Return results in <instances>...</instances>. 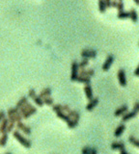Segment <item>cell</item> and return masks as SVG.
<instances>
[{
  "label": "cell",
  "instance_id": "obj_1",
  "mask_svg": "<svg viewBox=\"0 0 139 154\" xmlns=\"http://www.w3.org/2000/svg\"><path fill=\"white\" fill-rule=\"evenodd\" d=\"M13 137L25 148H30L31 147V141H29L27 138L23 137V135L19 132V130H14L13 131Z\"/></svg>",
  "mask_w": 139,
  "mask_h": 154
},
{
  "label": "cell",
  "instance_id": "obj_2",
  "mask_svg": "<svg viewBox=\"0 0 139 154\" xmlns=\"http://www.w3.org/2000/svg\"><path fill=\"white\" fill-rule=\"evenodd\" d=\"M80 55L83 59H91L97 57V51L94 49H89V48H84L81 50Z\"/></svg>",
  "mask_w": 139,
  "mask_h": 154
},
{
  "label": "cell",
  "instance_id": "obj_3",
  "mask_svg": "<svg viewBox=\"0 0 139 154\" xmlns=\"http://www.w3.org/2000/svg\"><path fill=\"white\" fill-rule=\"evenodd\" d=\"M71 80L72 81H75L76 80V77L78 76V72H79V67H78V63L76 61H74L72 63L71 65Z\"/></svg>",
  "mask_w": 139,
  "mask_h": 154
},
{
  "label": "cell",
  "instance_id": "obj_4",
  "mask_svg": "<svg viewBox=\"0 0 139 154\" xmlns=\"http://www.w3.org/2000/svg\"><path fill=\"white\" fill-rule=\"evenodd\" d=\"M117 77H118V81L119 84L122 87H126L127 86V77H126V71L123 68H120L117 72Z\"/></svg>",
  "mask_w": 139,
  "mask_h": 154
},
{
  "label": "cell",
  "instance_id": "obj_5",
  "mask_svg": "<svg viewBox=\"0 0 139 154\" xmlns=\"http://www.w3.org/2000/svg\"><path fill=\"white\" fill-rule=\"evenodd\" d=\"M113 62H114V56L112 55V54H109V55H107L105 61H104V63L103 64V67H101V68H103V71H107L110 68V67H111V65L113 64Z\"/></svg>",
  "mask_w": 139,
  "mask_h": 154
},
{
  "label": "cell",
  "instance_id": "obj_6",
  "mask_svg": "<svg viewBox=\"0 0 139 154\" xmlns=\"http://www.w3.org/2000/svg\"><path fill=\"white\" fill-rule=\"evenodd\" d=\"M17 130L19 131H22L23 134H25V135H31V128L28 126V125H26L23 123L22 121H19V122H17Z\"/></svg>",
  "mask_w": 139,
  "mask_h": 154
},
{
  "label": "cell",
  "instance_id": "obj_7",
  "mask_svg": "<svg viewBox=\"0 0 139 154\" xmlns=\"http://www.w3.org/2000/svg\"><path fill=\"white\" fill-rule=\"evenodd\" d=\"M98 101H100V98L98 97H93L92 99H90L89 102L86 105V110L87 111H93L96 108V106L98 104Z\"/></svg>",
  "mask_w": 139,
  "mask_h": 154
},
{
  "label": "cell",
  "instance_id": "obj_8",
  "mask_svg": "<svg viewBox=\"0 0 139 154\" xmlns=\"http://www.w3.org/2000/svg\"><path fill=\"white\" fill-rule=\"evenodd\" d=\"M95 74V70L93 68H80L79 72H78V75L81 76H86V77H90L93 76Z\"/></svg>",
  "mask_w": 139,
  "mask_h": 154
},
{
  "label": "cell",
  "instance_id": "obj_9",
  "mask_svg": "<svg viewBox=\"0 0 139 154\" xmlns=\"http://www.w3.org/2000/svg\"><path fill=\"white\" fill-rule=\"evenodd\" d=\"M127 109H129L127 105H126V104L122 105V106H120V107L117 108V109L115 110L114 116H115V117H121V116H123L124 114H126V113L127 112Z\"/></svg>",
  "mask_w": 139,
  "mask_h": 154
},
{
  "label": "cell",
  "instance_id": "obj_10",
  "mask_svg": "<svg viewBox=\"0 0 139 154\" xmlns=\"http://www.w3.org/2000/svg\"><path fill=\"white\" fill-rule=\"evenodd\" d=\"M136 115H137V113H136L135 111H133V110L130 111V112H127L126 114H124V115L122 116V121L125 122V121H129V119L135 118Z\"/></svg>",
  "mask_w": 139,
  "mask_h": 154
},
{
  "label": "cell",
  "instance_id": "obj_11",
  "mask_svg": "<svg viewBox=\"0 0 139 154\" xmlns=\"http://www.w3.org/2000/svg\"><path fill=\"white\" fill-rule=\"evenodd\" d=\"M51 93H52L51 88L46 87V88H43V89L41 91L40 93L38 95H39L40 97H42V98H45V97H48V96H50Z\"/></svg>",
  "mask_w": 139,
  "mask_h": 154
},
{
  "label": "cell",
  "instance_id": "obj_12",
  "mask_svg": "<svg viewBox=\"0 0 139 154\" xmlns=\"http://www.w3.org/2000/svg\"><path fill=\"white\" fill-rule=\"evenodd\" d=\"M81 154H98V150L95 147L86 145V147H82V149H81Z\"/></svg>",
  "mask_w": 139,
  "mask_h": 154
},
{
  "label": "cell",
  "instance_id": "obj_13",
  "mask_svg": "<svg viewBox=\"0 0 139 154\" xmlns=\"http://www.w3.org/2000/svg\"><path fill=\"white\" fill-rule=\"evenodd\" d=\"M8 119L10 122H14V123H17L19 121H22V116L20 115L19 112L14 114V115H12L10 117H8Z\"/></svg>",
  "mask_w": 139,
  "mask_h": 154
},
{
  "label": "cell",
  "instance_id": "obj_14",
  "mask_svg": "<svg viewBox=\"0 0 139 154\" xmlns=\"http://www.w3.org/2000/svg\"><path fill=\"white\" fill-rule=\"evenodd\" d=\"M84 93H85V96L87 97V99H92L94 96H93V89H92V87H91V85H85L84 86Z\"/></svg>",
  "mask_w": 139,
  "mask_h": 154
},
{
  "label": "cell",
  "instance_id": "obj_15",
  "mask_svg": "<svg viewBox=\"0 0 139 154\" xmlns=\"http://www.w3.org/2000/svg\"><path fill=\"white\" fill-rule=\"evenodd\" d=\"M111 148L113 150H123L125 149L124 142H113L111 144Z\"/></svg>",
  "mask_w": 139,
  "mask_h": 154
},
{
  "label": "cell",
  "instance_id": "obj_16",
  "mask_svg": "<svg viewBox=\"0 0 139 154\" xmlns=\"http://www.w3.org/2000/svg\"><path fill=\"white\" fill-rule=\"evenodd\" d=\"M125 130H126V125H125L124 123L120 124L119 126L116 127V129L114 130V136L116 137V138H118V137H120L122 134L124 133Z\"/></svg>",
  "mask_w": 139,
  "mask_h": 154
},
{
  "label": "cell",
  "instance_id": "obj_17",
  "mask_svg": "<svg viewBox=\"0 0 139 154\" xmlns=\"http://www.w3.org/2000/svg\"><path fill=\"white\" fill-rule=\"evenodd\" d=\"M8 124H9V119H8V118L4 119L1 122H0V133H1L2 135H3V134L6 133V130H7Z\"/></svg>",
  "mask_w": 139,
  "mask_h": 154
},
{
  "label": "cell",
  "instance_id": "obj_18",
  "mask_svg": "<svg viewBox=\"0 0 139 154\" xmlns=\"http://www.w3.org/2000/svg\"><path fill=\"white\" fill-rule=\"evenodd\" d=\"M28 102V97L27 96H21V97H20L19 99V101L17 102V104H16V108H17V109H20V108H21L22 106H24V105L27 103Z\"/></svg>",
  "mask_w": 139,
  "mask_h": 154
},
{
  "label": "cell",
  "instance_id": "obj_19",
  "mask_svg": "<svg viewBox=\"0 0 139 154\" xmlns=\"http://www.w3.org/2000/svg\"><path fill=\"white\" fill-rule=\"evenodd\" d=\"M75 81L79 82V83H82V84H85V85H90V83H91V78H90V77H86V76L78 75Z\"/></svg>",
  "mask_w": 139,
  "mask_h": 154
},
{
  "label": "cell",
  "instance_id": "obj_20",
  "mask_svg": "<svg viewBox=\"0 0 139 154\" xmlns=\"http://www.w3.org/2000/svg\"><path fill=\"white\" fill-rule=\"evenodd\" d=\"M36 112H37V108L33 106L31 109H29L27 112L23 114V115H22V119H27L28 118H30L32 115H34Z\"/></svg>",
  "mask_w": 139,
  "mask_h": 154
},
{
  "label": "cell",
  "instance_id": "obj_21",
  "mask_svg": "<svg viewBox=\"0 0 139 154\" xmlns=\"http://www.w3.org/2000/svg\"><path fill=\"white\" fill-rule=\"evenodd\" d=\"M68 116L72 119H76V121H79L80 119V114L79 112H77L76 110H71L68 113Z\"/></svg>",
  "mask_w": 139,
  "mask_h": 154
},
{
  "label": "cell",
  "instance_id": "obj_22",
  "mask_svg": "<svg viewBox=\"0 0 139 154\" xmlns=\"http://www.w3.org/2000/svg\"><path fill=\"white\" fill-rule=\"evenodd\" d=\"M129 18L131 19L132 22H137L138 20V14L136 12V10L134 9H130L129 11Z\"/></svg>",
  "mask_w": 139,
  "mask_h": 154
},
{
  "label": "cell",
  "instance_id": "obj_23",
  "mask_svg": "<svg viewBox=\"0 0 139 154\" xmlns=\"http://www.w3.org/2000/svg\"><path fill=\"white\" fill-rule=\"evenodd\" d=\"M111 7L117 8L119 12L124 11V3L122 1H111Z\"/></svg>",
  "mask_w": 139,
  "mask_h": 154
},
{
  "label": "cell",
  "instance_id": "obj_24",
  "mask_svg": "<svg viewBox=\"0 0 139 154\" xmlns=\"http://www.w3.org/2000/svg\"><path fill=\"white\" fill-rule=\"evenodd\" d=\"M56 115H57V117L60 119H62V121H66V122H68L70 119H71V118H70V117L68 116V114H66V113H64V112H57Z\"/></svg>",
  "mask_w": 139,
  "mask_h": 154
},
{
  "label": "cell",
  "instance_id": "obj_25",
  "mask_svg": "<svg viewBox=\"0 0 139 154\" xmlns=\"http://www.w3.org/2000/svg\"><path fill=\"white\" fill-rule=\"evenodd\" d=\"M32 107H33V105H32L31 103H29V102H27V103H26V104L24 105V106H22L21 108H20V109L19 110V112L20 115L22 116L23 114L27 112V111H28L29 109H31Z\"/></svg>",
  "mask_w": 139,
  "mask_h": 154
},
{
  "label": "cell",
  "instance_id": "obj_26",
  "mask_svg": "<svg viewBox=\"0 0 139 154\" xmlns=\"http://www.w3.org/2000/svg\"><path fill=\"white\" fill-rule=\"evenodd\" d=\"M118 18L120 19H127V18H129V13L127 12V11H121V12H118Z\"/></svg>",
  "mask_w": 139,
  "mask_h": 154
},
{
  "label": "cell",
  "instance_id": "obj_27",
  "mask_svg": "<svg viewBox=\"0 0 139 154\" xmlns=\"http://www.w3.org/2000/svg\"><path fill=\"white\" fill-rule=\"evenodd\" d=\"M8 134L7 133H5V134H3V135L0 137V147H4L6 144H7V142H8Z\"/></svg>",
  "mask_w": 139,
  "mask_h": 154
},
{
  "label": "cell",
  "instance_id": "obj_28",
  "mask_svg": "<svg viewBox=\"0 0 139 154\" xmlns=\"http://www.w3.org/2000/svg\"><path fill=\"white\" fill-rule=\"evenodd\" d=\"M77 125H78V121H76V119H71L68 122H67V126H68L70 129H72V128L76 127Z\"/></svg>",
  "mask_w": 139,
  "mask_h": 154
},
{
  "label": "cell",
  "instance_id": "obj_29",
  "mask_svg": "<svg viewBox=\"0 0 139 154\" xmlns=\"http://www.w3.org/2000/svg\"><path fill=\"white\" fill-rule=\"evenodd\" d=\"M43 105H47V106H52L54 103V99L50 97V96L43 98Z\"/></svg>",
  "mask_w": 139,
  "mask_h": 154
},
{
  "label": "cell",
  "instance_id": "obj_30",
  "mask_svg": "<svg viewBox=\"0 0 139 154\" xmlns=\"http://www.w3.org/2000/svg\"><path fill=\"white\" fill-rule=\"evenodd\" d=\"M98 11H100V13H104L106 11V6H105V3H104V1L103 0H100V1L98 2Z\"/></svg>",
  "mask_w": 139,
  "mask_h": 154
},
{
  "label": "cell",
  "instance_id": "obj_31",
  "mask_svg": "<svg viewBox=\"0 0 139 154\" xmlns=\"http://www.w3.org/2000/svg\"><path fill=\"white\" fill-rule=\"evenodd\" d=\"M129 142L131 144L134 145V147H136L139 148V140H138V139L134 138L133 136H129Z\"/></svg>",
  "mask_w": 139,
  "mask_h": 154
},
{
  "label": "cell",
  "instance_id": "obj_32",
  "mask_svg": "<svg viewBox=\"0 0 139 154\" xmlns=\"http://www.w3.org/2000/svg\"><path fill=\"white\" fill-rule=\"evenodd\" d=\"M34 102H35V104L36 105H38L39 107H42V106H43V98L42 97H40L39 95H36V97H35L34 99Z\"/></svg>",
  "mask_w": 139,
  "mask_h": 154
},
{
  "label": "cell",
  "instance_id": "obj_33",
  "mask_svg": "<svg viewBox=\"0 0 139 154\" xmlns=\"http://www.w3.org/2000/svg\"><path fill=\"white\" fill-rule=\"evenodd\" d=\"M88 65H89V60L88 59H82V61L78 63L79 70H80V68H85Z\"/></svg>",
  "mask_w": 139,
  "mask_h": 154
},
{
  "label": "cell",
  "instance_id": "obj_34",
  "mask_svg": "<svg viewBox=\"0 0 139 154\" xmlns=\"http://www.w3.org/2000/svg\"><path fill=\"white\" fill-rule=\"evenodd\" d=\"M17 113H19V109H17V108H16V107H12V108H10V109L7 111L8 117H10L12 115H14V114H17Z\"/></svg>",
  "mask_w": 139,
  "mask_h": 154
},
{
  "label": "cell",
  "instance_id": "obj_35",
  "mask_svg": "<svg viewBox=\"0 0 139 154\" xmlns=\"http://www.w3.org/2000/svg\"><path fill=\"white\" fill-rule=\"evenodd\" d=\"M52 111L55 112V113L61 112V111H62V104H54V105H52Z\"/></svg>",
  "mask_w": 139,
  "mask_h": 154
},
{
  "label": "cell",
  "instance_id": "obj_36",
  "mask_svg": "<svg viewBox=\"0 0 139 154\" xmlns=\"http://www.w3.org/2000/svg\"><path fill=\"white\" fill-rule=\"evenodd\" d=\"M14 125H16V123L9 121V124H8V127H7V130H6V133L9 134V133L13 132V131H14Z\"/></svg>",
  "mask_w": 139,
  "mask_h": 154
},
{
  "label": "cell",
  "instance_id": "obj_37",
  "mask_svg": "<svg viewBox=\"0 0 139 154\" xmlns=\"http://www.w3.org/2000/svg\"><path fill=\"white\" fill-rule=\"evenodd\" d=\"M36 95H37V93L34 89H30L28 91V97H30L31 99H34L36 97Z\"/></svg>",
  "mask_w": 139,
  "mask_h": 154
},
{
  "label": "cell",
  "instance_id": "obj_38",
  "mask_svg": "<svg viewBox=\"0 0 139 154\" xmlns=\"http://www.w3.org/2000/svg\"><path fill=\"white\" fill-rule=\"evenodd\" d=\"M71 110H72V109H71V108H70L69 105H67V104H62V111H61V112H64V113L68 114Z\"/></svg>",
  "mask_w": 139,
  "mask_h": 154
},
{
  "label": "cell",
  "instance_id": "obj_39",
  "mask_svg": "<svg viewBox=\"0 0 139 154\" xmlns=\"http://www.w3.org/2000/svg\"><path fill=\"white\" fill-rule=\"evenodd\" d=\"M4 119H6V113L4 110H1L0 111V122H1Z\"/></svg>",
  "mask_w": 139,
  "mask_h": 154
},
{
  "label": "cell",
  "instance_id": "obj_40",
  "mask_svg": "<svg viewBox=\"0 0 139 154\" xmlns=\"http://www.w3.org/2000/svg\"><path fill=\"white\" fill-rule=\"evenodd\" d=\"M133 111H135L136 113H139V101L135 102L133 105Z\"/></svg>",
  "mask_w": 139,
  "mask_h": 154
},
{
  "label": "cell",
  "instance_id": "obj_41",
  "mask_svg": "<svg viewBox=\"0 0 139 154\" xmlns=\"http://www.w3.org/2000/svg\"><path fill=\"white\" fill-rule=\"evenodd\" d=\"M104 3H105L106 8H110V7H111V0H105V1H104Z\"/></svg>",
  "mask_w": 139,
  "mask_h": 154
},
{
  "label": "cell",
  "instance_id": "obj_42",
  "mask_svg": "<svg viewBox=\"0 0 139 154\" xmlns=\"http://www.w3.org/2000/svg\"><path fill=\"white\" fill-rule=\"evenodd\" d=\"M134 75L139 77V64H138V65L136 67V68L134 70Z\"/></svg>",
  "mask_w": 139,
  "mask_h": 154
},
{
  "label": "cell",
  "instance_id": "obj_43",
  "mask_svg": "<svg viewBox=\"0 0 139 154\" xmlns=\"http://www.w3.org/2000/svg\"><path fill=\"white\" fill-rule=\"evenodd\" d=\"M120 154H129L126 149H123V150H120Z\"/></svg>",
  "mask_w": 139,
  "mask_h": 154
},
{
  "label": "cell",
  "instance_id": "obj_44",
  "mask_svg": "<svg viewBox=\"0 0 139 154\" xmlns=\"http://www.w3.org/2000/svg\"><path fill=\"white\" fill-rule=\"evenodd\" d=\"M134 3L136 5H139V0H134Z\"/></svg>",
  "mask_w": 139,
  "mask_h": 154
},
{
  "label": "cell",
  "instance_id": "obj_45",
  "mask_svg": "<svg viewBox=\"0 0 139 154\" xmlns=\"http://www.w3.org/2000/svg\"><path fill=\"white\" fill-rule=\"evenodd\" d=\"M5 154H12V153H10V152H7V153H5Z\"/></svg>",
  "mask_w": 139,
  "mask_h": 154
},
{
  "label": "cell",
  "instance_id": "obj_46",
  "mask_svg": "<svg viewBox=\"0 0 139 154\" xmlns=\"http://www.w3.org/2000/svg\"><path fill=\"white\" fill-rule=\"evenodd\" d=\"M138 45H139V44H138Z\"/></svg>",
  "mask_w": 139,
  "mask_h": 154
}]
</instances>
